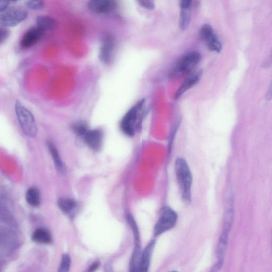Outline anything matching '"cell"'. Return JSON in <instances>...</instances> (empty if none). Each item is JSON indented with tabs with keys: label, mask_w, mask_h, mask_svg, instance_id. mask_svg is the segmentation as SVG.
<instances>
[{
	"label": "cell",
	"mask_w": 272,
	"mask_h": 272,
	"mask_svg": "<svg viewBox=\"0 0 272 272\" xmlns=\"http://www.w3.org/2000/svg\"><path fill=\"white\" fill-rule=\"evenodd\" d=\"M271 253H272V234H271Z\"/></svg>",
	"instance_id": "obj_33"
},
{
	"label": "cell",
	"mask_w": 272,
	"mask_h": 272,
	"mask_svg": "<svg viewBox=\"0 0 272 272\" xmlns=\"http://www.w3.org/2000/svg\"><path fill=\"white\" fill-rule=\"evenodd\" d=\"M74 132L78 136H84L88 131L86 123L84 122H78L72 127Z\"/></svg>",
	"instance_id": "obj_24"
},
{
	"label": "cell",
	"mask_w": 272,
	"mask_h": 272,
	"mask_svg": "<svg viewBox=\"0 0 272 272\" xmlns=\"http://www.w3.org/2000/svg\"><path fill=\"white\" fill-rule=\"evenodd\" d=\"M266 99L268 101H270L272 99V80L266 95Z\"/></svg>",
	"instance_id": "obj_32"
},
{
	"label": "cell",
	"mask_w": 272,
	"mask_h": 272,
	"mask_svg": "<svg viewBox=\"0 0 272 272\" xmlns=\"http://www.w3.org/2000/svg\"><path fill=\"white\" fill-rule=\"evenodd\" d=\"M11 1H0V12L2 13L9 9Z\"/></svg>",
	"instance_id": "obj_28"
},
{
	"label": "cell",
	"mask_w": 272,
	"mask_h": 272,
	"mask_svg": "<svg viewBox=\"0 0 272 272\" xmlns=\"http://www.w3.org/2000/svg\"><path fill=\"white\" fill-rule=\"evenodd\" d=\"M115 47L116 42L114 38L110 34L104 35L99 50V59L105 64H111L114 58Z\"/></svg>",
	"instance_id": "obj_7"
},
{
	"label": "cell",
	"mask_w": 272,
	"mask_h": 272,
	"mask_svg": "<svg viewBox=\"0 0 272 272\" xmlns=\"http://www.w3.org/2000/svg\"><path fill=\"white\" fill-rule=\"evenodd\" d=\"M10 32L7 28L1 27L0 28V44L2 45L9 38Z\"/></svg>",
	"instance_id": "obj_26"
},
{
	"label": "cell",
	"mask_w": 272,
	"mask_h": 272,
	"mask_svg": "<svg viewBox=\"0 0 272 272\" xmlns=\"http://www.w3.org/2000/svg\"><path fill=\"white\" fill-rule=\"evenodd\" d=\"M44 32L37 26L29 28L24 33L21 41L20 46L23 48H28L37 44L42 38Z\"/></svg>",
	"instance_id": "obj_9"
},
{
	"label": "cell",
	"mask_w": 272,
	"mask_h": 272,
	"mask_svg": "<svg viewBox=\"0 0 272 272\" xmlns=\"http://www.w3.org/2000/svg\"><path fill=\"white\" fill-rule=\"evenodd\" d=\"M85 142L92 150L98 151L102 144L103 134L99 129L89 130L84 135Z\"/></svg>",
	"instance_id": "obj_13"
},
{
	"label": "cell",
	"mask_w": 272,
	"mask_h": 272,
	"mask_svg": "<svg viewBox=\"0 0 272 272\" xmlns=\"http://www.w3.org/2000/svg\"><path fill=\"white\" fill-rule=\"evenodd\" d=\"M32 240L38 244H49L52 242V236L46 229L39 228L32 234Z\"/></svg>",
	"instance_id": "obj_17"
},
{
	"label": "cell",
	"mask_w": 272,
	"mask_h": 272,
	"mask_svg": "<svg viewBox=\"0 0 272 272\" xmlns=\"http://www.w3.org/2000/svg\"><path fill=\"white\" fill-rule=\"evenodd\" d=\"M201 76L202 71H197L189 74L176 92L175 98L178 99L187 90L195 86L199 82Z\"/></svg>",
	"instance_id": "obj_11"
},
{
	"label": "cell",
	"mask_w": 272,
	"mask_h": 272,
	"mask_svg": "<svg viewBox=\"0 0 272 272\" xmlns=\"http://www.w3.org/2000/svg\"><path fill=\"white\" fill-rule=\"evenodd\" d=\"M192 1L189 0H184L180 2V14L179 25L182 30H186L190 23L192 18Z\"/></svg>",
	"instance_id": "obj_12"
},
{
	"label": "cell",
	"mask_w": 272,
	"mask_h": 272,
	"mask_svg": "<svg viewBox=\"0 0 272 272\" xmlns=\"http://www.w3.org/2000/svg\"><path fill=\"white\" fill-rule=\"evenodd\" d=\"M100 263L98 262H95L93 263L91 266L89 268L88 272H94L99 267H100Z\"/></svg>",
	"instance_id": "obj_31"
},
{
	"label": "cell",
	"mask_w": 272,
	"mask_h": 272,
	"mask_svg": "<svg viewBox=\"0 0 272 272\" xmlns=\"http://www.w3.org/2000/svg\"><path fill=\"white\" fill-rule=\"evenodd\" d=\"M37 26L44 32L54 30L57 26V21L51 16L40 15L36 19Z\"/></svg>",
	"instance_id": "obj_15"
},
{
	"label": "cell",
	"mask_w": 272,
	"mask_h": 272,
	"mask_svg": "<svg viewBox=\"0 0 272 272\" xmlns=\"http://www.w3.org/2000/svg\"><path fill=\"white\" fill-rule=\"evenodd\" d=\"M58 205L61 210L67 214L72 213L77 207L76 202L69 199H61L58 202Z\"/></svg>",
	"instance_id": "obj_21"
},
{
	"label": "cell",
	"mask_w": 272,
	"mask_h": 272,
	"mask_svg": "<svg viewBox=\"0 0 272 272\" xmlns=\"http://www.w3.org/2000/svg\"><path fill=\"white\" fill-rule=\"evenodd\" d=\"M200 36L210 50L220 52L222 50V44L214 31L213 27L209 24H205L200 29Z\"/></svg>",
	"instance_id": "obj_8"
},
{
	"label": "cell",
	"mask_w": 272,
	"mask_h": 272,
	"mask_svg": "<svg viewBox=\"0 0 272 272\" xmlns=\"http://www.w3.org/2000/svg\"><path fill=\"white\" fill-rule=\"evenodd\" d=\"M26 6L31 10H42L44 7L45 3L43 1H28L26 3Z\"/></svg>",
	"instance_id": "obj_25"
},
{
	"label": "cell",
	"mask_w": 272,
	"mask_h": 272,
	"mask_svg": "<svg viewBox=\"0 0 272 272\" xmlns=\"http://www.w3.org/2000/svg\"><path fill=\"white\" fill-rule=\"evenodd\" d=\"M127 220L128 222V224L131 228L132 232H133L135 240V244H140V234L136 221L133 217L130 214H128L127 216Z\"/></svg>",
	"instance_id": "obj_22"
},
{
	"label": "cell",
	"mask_w": 272,
	"mask_h": 272,
	"mask_svg": "<svg viewBox=\"0 0 272 272\" xmlns=\"http://www.w3.org/2000/svg\"><path fill=\"white\" fill-rule=\"evenodd\" d=\"M142 251L140 244H135L130 262L129 272H140Z\"/></svg>",
	"instance_id": "obj_16"
},
{
	"label": "cell",
	"mask_w": 272,
	"mask_h": 272,
	"mask_svg": "<svg viewBox=\"0 0 272 272\" xmlns=\"http://www.w3.org/2000/svg\"><path fill=\"white\" fill-rule=\"evenodd\" d=\"M140 5L145 8L146 9L152 10L154 9L155 5L151 1H139Z\"/></svg>",
	"instance_id": "obj_27"
},
{
	"label": "cell",
	"mask_w": 272,
	"mask_h": 272,
	"mask_svg": "<svg viewBox=\"0 0 272 272\" xmlns=\"http://www.w3.org/2000/svg\"><path fill=\"white\" fill-rule=\"evenodd\" d=\"M177 213L169 207H163L160 210V217L154 228L155 236L158 237L168 232L176 226Z\"/></svg>",
	"instance_id": "obj_4"
},
{
	"label": "cell",
	"mask_w": 272,
	"mask_h": 272,
	"mask_svg": "<svg viewBox=\"0 0 272 272\" xmlns=\"http://www.w3.org/2000/svg\"><path fill=\"white\" fill-rule=\"evenodd\" d=\"M28 12L19 7H10L0 14L1 27L9 28L17 26L27 18Z\"/></svg>",
	"instance_id": "obj_6"
},
{
	"label": "cell",
	"mask_w": 272,
	"mask_h": 272,
	"mask_svg": "<svg viewBox=\"0 0 272 272\" xmlns=\"http://www.w3.org/2000/svg\"><path fill=\"white\" fill-rule=\"evenodd\" d=\"M201 59L199 52L192 51L186 54L177 63L170 72L172 78H178L190 72Z\"/></svg>",
	"instance_id": "obj_5"
},
{
	"label": "cell",
	"mask_w": 272,
	"mask_h": 272,
	"mask_svg": "<svg viewBox=\"0 0 272 272\" xmlns=\"http://www.w3.org/2000/svg\"><path fill=\"white\" fill-rule=\"evenodd\" d=\"M272 65V51L271 52L268 58L262 64V67L263 68H270L271 66Z\"/></svg>",
	"instance_id": "obj_30"
},
{
	"label": "cell",
	"mask_w": 272,
	"mask_h": 272,
	"mask_svg": "<svg viewBox=\"0 0 272 272\" xmlns=\"http://www.w3.org/2000/svg\"><path fill=\"white\" fill-rule=\"evenodd\" d=\"M228 238L229 234L222 233L219 238L217 250V256L219 261H224L227 248Z\"/></svg>",
	"instance_id": "obj_19"
},
{
	"label": "cell",
	"mask_w": 272,
	"mask_h": 272,
	"mask_svg": "<svg viewBox=\"0 0 272 272\" xmlns=\"http://www.w3.org/2000/svg\"><path fill=\"white\" fill-rule=\"evenodd\" d=\"M175 272V271H174V272Z\"/></svg>",
	"instance_id": "obj_34"
},
{
	"label": "cell",
	"mask_w": 272,
	"mask_h": 272,
	"mask_svg": "<svg viewBox=\"0 0 272 272\" xmlns=\"http://www.w3.org/2000/svg\"><path fill=\"white\" fill-rule=\"evenodd\" d=\"M16 118L24 134L34 137L37 134V125L31 112L18 100L14 104Z\"/></svg>",
	"instance_id": "obj_3"
},
{
	"label": "cell",
	"mask_w": 272,
	"mask_h": 272,
	"mask_svg": "<svg viewBox=\"0 0 272 272\" xmlns=\"http://www.w3.org/2000/svg\"><path fill=\"white\" fill-rule=\"evenodd\" d=\"M224 262L219 261L214 265L210 270V272H219L223 266Z\"/></svg>",
	"instance_id": "obj_29"
},
{
	"label": "cell",
	"mask_w": 272,
	"mask_h": 272,
	"mask_svg": "<svg viewBox=\"0 0 272 272\" xmlns=\"http://www.w3.org/2000/svg\"><path fill=\"white\" fill-rule=\"evenodd\" d=\"M144 101L139 102L126 113L120 122L122 133L129 137H133L142 125Z\"/></svg>",
	"instance_id": "obj_2"
},
{
	"label": "cell",
	"mask_w": 272,
	"mask_h": 272,
	"mask_svg": "<svg viewBox=\"0 0 272 272\" xmlns=\"http://www.w3.org/2000/svg\"><path fill=\"white\" fill-rule=\"evenodd\" d=\"M88 9L96 14H106L112 11L115 3L111 0H92L88 3Z\"/></svg>",
	"instance_id": "obj_10"
},
{
	"label": "cell",
	"mask_w": 272,
	"mask_h": 272,
	"mask_svg": "<svg viewBox=\"0 0 272 272\" xmlns=\"http://www.w3.org/2000/svg\"><path fill=\"white\" fill-rule=\"evenodd\" d=\"M26 199L27 203L32 207H38L40 202V196L38 189L35 187L30 188L26 193Z\"/></svg>",
	"instance_id": "obj_20"
},
{
	"label": "cell",
	"mask_w": 272,
	"mask_h": 272,
	"mask_svg": "<svg viewBox=\"0 0 272 272\" xmlns=\"http://www.w3.org/2000/svg\"><path fill=\"white\" fill-rule=\"evenodd\" d=\"M155 245V241H152L148 243L142 251L140 272H148L149 271Z\"/></svg>",
	"instance_id": "obj_14"
},
{
	"label": "cell",
	"mask_w": 272,
	"mask_h": 272,
	"mask_svg": "<svg viewBox=\"0 0 272 272\" xmlns=\"http://www.w3.org/2000/svg\"><path fill=\"white\" fill-rule=\"evenodd\" d=\"M48 147L49 152H50L52 156L56 169L58 170L61 174H64L66 172V168L56 147L51 143H49L48 144Z\"/></svg>",
	"instance_id": "obj_18"
},
{
	"label": "cell",
	"mask_w": 272,
	"mask_h": 272,
	"mask_svg": "<svg viewBox=\"0 0 272 272\" xmlns=\"http://www.w3.org/2000/svg\"><path fill=\"white\" fill-rule=\"evenodd\" d=\"M71 267V259L69 255L64 254L62 255L60 266L57 272H69Z\"/></svg>",
	"instance_id": "obj_23"
},
{
	"label": "cell",
	"mask_w": 272,
	"mask_h": 272,
	"mask_svg": "<svg viewBox=\"0 0 272 272\" xmlns=\"http://www.w3.org/2000/svg\"><path fill=\"white\" fill-rule=\"evenodd\" d=\"M175 169L177 182L179 186L181 199L187 206L191 204L192 199V187L193 176L187 161L182 158L176 159Z\"/></svg>",
	"instance_id": "obj_1"
}]
</instances>
